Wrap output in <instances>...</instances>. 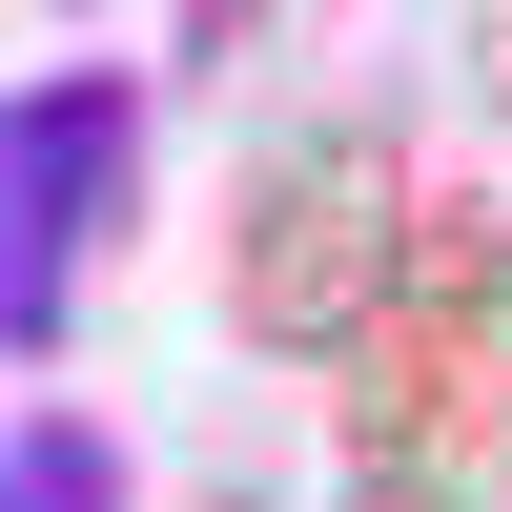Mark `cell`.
<instances>
[{
  "mask_svg": "<svg viewBox=\"0 0 512 512\" xmlns=\"http://www.w3.org/2000/svg\"><path fill=\"white\" fill-rule=\"evenodd\" d=\"M512 492V205L431 185L390 328L328 390V512H492Z\"/></svg>",
  "mask_w": 512,
  "mask_h": 512,
  "instance_id": "1",
  "label": "cell"
},
{
  "mask_svg": "<svg viewBox=\"0 0 512 512\" xmlns=\"http://www.w3.org/2000/svg\"><path fill=\"white\" fill-rule=\"evenodd\" d=\"M410 226H431V164H410L390 103L267 123L246 185H226V328L267 369H349L369 328H390V287H410Z\"/></svg>",
  "mask_w": 512,
  "mask_h": 512,
  "instance_id": "2",
  "label": "cell"
},
{
  "mask_svg": "<svg viewBox=\"0 0 512 512\" xmlns=\"http://www.w3.org/2000/svg\"><path fill=\"white\" fill-rule=\"evenodd\" d=\"M0 164H21V246H0V328H21V369H41V349H62V287L103 267V226H123V164H144V103H123L103 62H62V82H21Z\"/></svg>",
  "mask_w": 512,
  "mask_h": 512,
  "instance_id": "3",
  "label": "cell"
},
{
  "mask_svg": "<svg viewBox=\"0 0 512 512\" xmlns=\"http://www.w3.org/2000/svg\"><path fill=\"white\" fill-rule=\"evenodd\" d=\"M0 512H123V451L82 431V410H21V451H0Z\"/></svg>",
  "mask_w": 512,
  "mask_h": 512,
  "instance_id": "4",
  "label": "cell"
},
{
  "mask_svg": "<svg viewBox=\"0 0 512 512\" xmlns=\"http://www.w3.org/2000/svg\"><path fill=\"white\" fill-rule=\"evenodd\" d=\"M267 41H308V0H185V62H267Z\"/></svg>",
  "mask_w": 512,
  "mask_h": 512,
  "instance_id": "5",
  "label": "cell"
},
{
  "mask_svg": "<svg viewBox=\"0 0 512 512\" xmlns=\"http://www.w3.org/2000/svg\"><path fill=\"white\" fill-rule=\"evenodd\" d=\"M472 123L512 144V0H472Z\"/></svg>",
  "mask_w": 512,
  "mask_h": 512,
  "instance_id": "6",
  "label": "cell"
}]
</instances>
